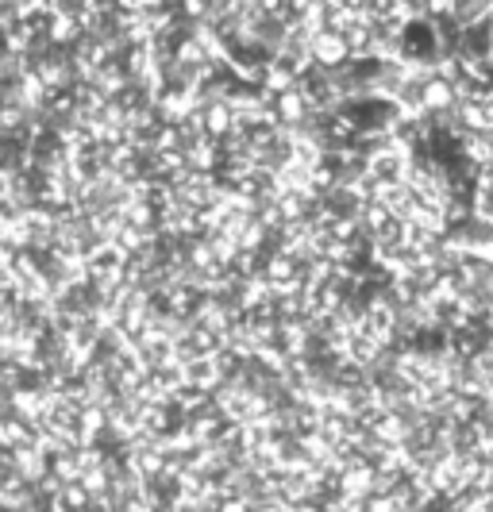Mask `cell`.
Instances as JSON below:
<instances>
[{
  "label": "cell",
  "mask_w": 493,
  "mask_h": 512,
  "mask_svg": "<svg viewBox=\"0 0 493 512\" xmlns=\"http://www.w3.org/2000/svg\"><path fill=\"white\" fill-rule=\"evenodd\" d=\"M393 58H401L405 66H416V70H440L443 62H447V51H443L436 20L420 16V12H409L405 24H401V35H397Z\"/></svg>",
  "instance_id": "cell-1"
},
{
  "label": "cell",
  "mask_w": 493,
  "mask_h": 512,
  "mask_svg": "<svg viewBox=\"0 0 493 512\" xmlns=\"http://www.w3.org/2000/svg\"><path fill=\"white\" fill-rule=\"evenodd\" d=\"M336 112L355 135H390L393 124L405 116L390 93H351V97H339Z\"/></svg>",
  "instance_id": "cell-2"
},
{
  "label": "cell",
  "mask_w": 493,
  "mask_h": 512,
  "mask_svg": "<svg viewBox=\"0 0 493 512\" xmlns=\"http://www.w3.org/2000/svg\"><path fill=\"white\" fill-rule=\"evenodd\" d=\"M451 58H459V62H467V66H482V62H490L493 58V16H478V20H470L463 24L459 31V43H455V54Z\"/></svg>",
  "instance_id": "cell-3"
},
{
  "label": "cell",
  "mask_w": 493,
  "mask_h": 512,
  "mask_svg": "<svg viewBox=\"0 0 493 512\" xmlns=\"http://www.w3.org/2000/svg\"><path fill=\"white\" fill-rule=\"evenodd\" d=\"M347 58H351V47H347V39H343L339 31H332V27L312 31V62H316V66H324V70L336 74Z\"/></svg>",
  "instance_id": "cell-4"
}]
</instances>
